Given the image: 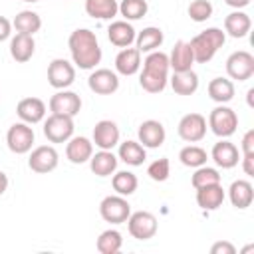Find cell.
I'll return each mask as SVG.
<instances>
[{"instance_id": "obj_1", "label": "cell", "mask_w": 254, "mask_h": 254, "mask_svg": "<svg viewBox=\"0 0 254 254\" xmlns=\"http://www.w3.org/2000/svg\"><path fill=\"white\" fill-rule=\"evenodd\" d=\"M67 46H69L71 60L79 69H93L101 62V48H99L97 36L87 28L73 30L69 34Z\"/></svg>"}, {"instance_id": "obj_2", "label": "cell", "mask_w": 254, "mask_h": 254, "mask_svg": "<svg viewBox=\"0 0 254 254\" xmlns=\"http://www.w3.org/2000/svg\"><path fill=\"white\" fill-rule=\"evenodd\" d=\"M169 56L163 52H149L143 62V71L139 77L141 87L147 93H161L169 81Z\"/></svg>"}, {"instance_id": "obj_3", "label": "cell", "mask_w": 254, "mask_h": 254, "mask_svg": "<svg viewBox=\"0 0 254 254\" xmlns=\"http://www.w3.org/2000/svg\"><path fill=\"white\" fill-rule=\"evenodd\" d=\"M226 34L220 28H206L204 32L196 34L189 44L192 48V56L196 64H208L214 54L224 46Z\"/></svg>"}, {"instance_id": "obj_4", "label": "cell", "mask_w": 254, "mask_h": 254, "mask_svg": "<svg viewBox=\"0 0 254 254\" xmlns=\"http://www.w3.org/2000/svg\"><path fill=\"white\" fill-rule=\"evenodd\" d=\"M208 127L216 137L226 139V137L234 135V131L238 127V115L234 113V109L226 107L224 103H218L208 115Z\"/></svg>"}, {"instance_id": "obj_5", "label": "cell", "mask_w": 254, "mask_h": 254, "mask_svg": "<svg viewBox=\"0 0 254 254\" xmlns=\"http://www.w3.org/2000/svg\"><path fill=\"white\" fill-rule=\"evenodd\" d=\"M44 135L50 143H67L73 137V117L52 113L44 123Z\"/></svg>"}, {"instance_id": "obj_6", "label": "cell", "mask_w": 254, "mask_h": 254, "mask_svg": "<svg viewBox=\"0 0 254 254\" xmlns=\"http://www.w3.org/2000/svg\"><path fill=\"white\" fill-rule=\"evenodd\" d=\"M99 214L105 222L111 224H121L129 218L131 214V204L127 202L125 196L121 194H109L99 202Z\"/></svg>"}, {"instance_id": "obj_7", "label": "cell", "mask_w": 254, "mask_h": 254, "mask_svg": "<svg viewBox=\"0 0 254 254\" xmlns=\"http://www.w3.org/2000/svg\"><path fill=\"white\" fill-rule=\"evenodd\" d=\"M127 222V228H129V234L137 240H149L157 234V228H159V222H157V216L147 212V210H137V212H131L129 218L125 220Z\"/></svg>"}, {"instance_id": "obj_8", "label": "cell", "mask_w": 254, "mask_h": 254, "mask_svg": "<svg viewBox=\"0 0 254 254\" xmlns=\"http://www.w3.org/2000/svg\"><path fill=\"white\" fill-rule=\"evenodd\" d=\"M226 73L230 79L246 81L254 75V56L246 50H238L226 60Z\"/></svg>"}, {"instance_id": "obj_9", "label": "cell", "mask_w": 254, "mask_h": 254, "mask_svg": "<svg viewBox=\"0 0 254 254\" xmlns=\"http://www.w3.org/2000/svg\"><path fill=\"white\" fill-rule=\"evenodd\" d=\"M6 145L16 155L28 153L32 149V145H34V129L24 121L10 125V129L6 133Z\"/></svg>"}, {"instance_id": "obj_10", "label": "cell", "mask_w": 254, "mask_h": 254, "mask_svg": "<svg viewBox=\"0 0 254 254\" xmlns=\"http://www.w3.org/2000/svg\"><path fill=\"white\" fill-rule=\"evenodd\" d=\"M75 79V67L64 60V58H56L50 62L48 65V83L56 89H65L73 83Z\"/></svg>"}, {"instance_id": "obj_11", "label": "cell", "mask_w": 254, "mask_h": 254, "mask_svg": "<svg viewBox=\"0 0 254 254\" xmlns=\"http://www.w3.org/2000/svg\"><path fill=\"white\" fill-rule=\"evenodd\" d=\"M179 137L187 143H198L206 135V119L200 113H187L179 121Z\"/></svg>"}, {"instance_id": "obj_12", "label": "cell", "mask_w": 254, "mask_h": 254, "mask_svg": "<svg viewBox=\"0 0 254 254\" xmlns=\"http://www.w3.org/2000/svg\"><path fill=\"white\" fill-rule=\"evenodd\" d=\"M58 151L52 147V145H40L36 147L32 153H30V159H28V167L34 171V173H40V175H46V173H52L56 167H58Z\"/></svg>"}, {"instance_id": "obj_13", "label": "cell", "mask_w": 254, "mask_h": 254, "mask_svg": "<svg viewBox=\"0 0 254 254\" xmlns=\"http://www.w3.org/2000/svg\"><path fill=\"white\" fill-rule=\"evenodd\" d=\"M81 109V97L75 91H67V89H60L58 93H54L50 97V111L52 113H60V115H69L75 117Z\"/></svg>"}, {"instance_id": "obj_14", "label": "cell", "mask_w": 254, "mask_h": 254, "mask_svg": "<svg viewBox=\"0 0 254 254\" xmlns=\"http://www.w3.org/2000/svg\"><path fill=\"white\" fill-rule=\"evenodd\" d=\"M87 85L97 95H111L119 89V77H117L115 71H111L107 67H101V69H95L87 77Z\"/></svg>"}, {"instance_id": "obj_15", "label": "cell", "mask_w": 254, "mask_h": 254, "mask_svg": "<svg viewBox=\"0 0 254 254\" xmlns=\"http://www.w3.org/2000/svg\"><path fill=\"white\" fill-rule=\"evenodd\" d=\"M137 137H139V143L145 147V149H157L165 143V127L161 121L157 119H147L139 125V131H137Z\"/></svg>"}, {"instance_id": "obj_16", "label": "cell", "mask_w": 254, "mask_h": 254, "mask_svg": "<svg viewBox=\"0 0 254 254\" xmlns=\"http://www.w3.org/2000/svg\"><path fill=\"white\" fill-rule=\"evenodd\" d=\"M93 143L103 151H111L119 143V127H117V123L111 121V119L97 121L95 127H93Z\"/></svg>"}, {"instance_id": "obj_17", "label": "cell", "mask_w": 254, "mask_h": 254, "mask_svg": "<svg viewBox=\"0 0 254 254\" xmlns=\"http://www.w3.org/2000/svg\"><path fill=\"white\" fill-rule=\"evenodd\" d=\"M16 113L24 123L34 125V123H40L46 117V103L40 97H24V99L18 101Z\"/></svg>"}, {"instance_id": "obj_18", "label": "cell", "mask_w": 254, "mask_h": 254, "mask_svg": "<svg viewBox=\"0 0 254 254\" xmlns=\"http://www.w3.org/2000/svg\"><path fill=\"white\" fill-rule=\"evenodd\" d=\"M192 64H194V56H192L190 44L185 40H179L175 44V48L171 50L169 67L173 71H189V69H192Z\"/></svg>"}, {"instance_id": "obj_19", "label": "cell", "mask_w": 254, "mask_h": 254, "mask_svg": "<svg viewBox=\"0 0 254 254\" xmlns=\"http://www.w3.org/2000/svg\"><path fill=\"white\" fill-rule=\"evenodd\" d=\"M210 157H212V161H214L220 169H232V167L238 165L240 153H238V149H236L234 143L222 139V141L214 143V147H212V151H210Z\"/></svg>"}, {"instance_id": "obj_20", "label": "cell", "mask_w": 254, "mask_h": 254, "mask_svg": "<svg viewBox=\"0 0 254 254\" xmlns=\"http://www.w3.org/2000/svg\"><path fill=\"white\" fill-rule=\"evenodd\" d=\"M135 36H137V32L127 20L111 22L109 28H107V38L117 48H129L135 42Z\"/></svg>"}, {"instance_id": "obj_21", "label": "cell", "mask_w": 254, "mask_h": 254, "mask_svg": "<svg viewBox=\"0 0 254 254\" xmlns=\"http://www.w3.org/2000/svg\"><path fill=\"white\" fill-rule=\"evenodd\" d=\"M93 155V143L87 137H71L65 147V157L73 165L87 163Z\"/></svg>"}, {"instance_id": "obj_22", "label": "cell", "mask_w": 254, "mask_h": 254, "mask_svg": "<svg viewBox=\"0 0 254 254\" xmlns=\"http://www.w3.org/2000/svg\"><path fill=\"white\" fill-rule=\"evenodd\" d=\"M224 202V189L220 183L196 189V204L202 210H216Z\"/></svg>"}, {"instance_id": "obj_23", "label": "cell", "mask_w": 254, "mask_h": 254, "mask_svg": "<svg viewBox=\"0 0 254 254\" xmlns=\"http://www.w3.org/2000/svg\"><path fill=\"white\" fill-rule=\"evenodd\" d=\"M228 198H230L232 206H236L240 210L248 208L252 204V200H254V187H252V183L244 181V179L234 181L230 185V189H228Z\"/></svg>"}, {"instance_id": "obj_24", "label": "cell", "mask_w": 254, "mask_h": 254, "mask_svg": "<svg viewBox=\"0 0 254 254\" xmlns=\"http://www.w3.org/2000/svg\"><path fill=\"white\" fill-rule=\"evenodd\" d=\"M252 28V20L246 12L234 10L224 18V34L230 38H244Z\"/></svg>"}, {"instance_id": "obj_25", "label": "cell", "mask_w": 254, "mask_h": 254, "mask_svg": "<svg viewBox=\"0 0 254 254\" xmlns=\"http://www.w3.org/2000/svg\"><path fill=\"white\" fill-rule=\"evenodd\" d=\"M141 67V52L137 48H123L115 58V69L121 75H135Z\"/></svg>"}, {"instance_id": "obj_26", "label": "cell", "mask_w": 254, "mask_h": 254, "mask_svg": "<svg viewBox=\"0 0 254 254\" xmlns=\"http://www.w3.org/2000/svg\"><path fill=\"white\" fill-rule=\"evenodd\" d=\"M34 50H36V42H34V36H28V34H16L12 40H10V56L24 64L28 62L32 56H34Z\"/></svg>"}, {"instance_id": "obj_27", "label": "cell", "mask_w": 254, "mask_h": 254, "mask_svg": "<svg viewBox=\"0 0 254 254\" xmlns=\"http://www.w3.org/2000/svg\"><path fill=\"white\" fill-rule=\"evenodd\" d=\"M89 169H91V173L97 175V177H109V175H113L115 169H117V157H115L111 151H103V149H101L99 153L91 155V159H89Z\"/></svg>"}, {"instance_id": "obj_28", "label": "cell", "mask_w": 254, "mask_h": 254, "mask_svg": "<svg viewBox=\"0 0 254 254\" xmlns=\"http://www.w3.org/2000/svg\"><path fill=\"white\" fill-rule=\"evenodd\" d=\"M171 87L177 95H192L198 89V75L189 69V71H175L171 77Z\"/></svg>"}, {"instance_id": "obj_29", "label": "cell", "mask_w": 254, "mask_h": 254, "mask_svg": "<svg viewBox=\"0 0 254 254\" xmlns=\"http://www.w3.org/2000/svg\"><path fill=\"white\" fill-rule=\"evenodd\" d=\"M165 36L161 32V28H155V26H149V28H143L137 36H135V42H137V50L143 54V52H155L157 48H161Z\"/></svg>"}, {"instance_id": "obj_30", "label": "cell", "mask_w": 254, "mask_h": 254, "mask_svg": "<svg viewBox=\"0 0 254 254\" xmlns=\"http://www.w3.org/2000/svg\"><path fill=\"white\" fill-rule=\"evenodd\" d=\"M85 12L97 20H111L119 12L117 0H85Z\"/></svg>"}, {"instance_id": "obj_31", "label": "cell", "mask_w": 254, "mask_h": 254, "mask_svg": "<svg viewBox=\"0 0 254 254\" xmlns=\"http://www.w3.org/2000/svg\"><path fill=\"white\" fill-rule=\"evenodd\" d=\"M206 91H208V97L212 101L228 103L234 97V83L230 79H226V77H214V79H210Z\"/></svg>"}, {"instance_id": "obj_32", "label": "cell", "mask_w": 254, "mask_h": 254, "mask_svg": "<svg viewBox=\"0 0 254 254\" xmlns=\"http://www.w3.org/2000/svg\"><path fill=\"white\" fill-rule=\"evenodd\" d=\"M12 26L16 28L18 34L34 36V34L40 32V28H42V18H40L36 12H32V10H22V12L16 14Z\"/></svg>"}, {"instance_id": "obj_33", "label": "cell", "mask_w": 254, "mask_h": 254, "mask_svg": "<svg viewBox=\"0 0 254 254\" xmlns=\"http://www.w3.org/2000/svg\"><path fill=\"white\" fill-rule=\"evenodd\" d=\"M119 159L131 167H139L147 159V153L139 141H123L119 145Z\"/></svg>"}, {"instance_id": "obj_34", "label": "cell", "mask_w": 254, "mask_h": 254, "mask_svg": "<svg viewBox=\"0 0 254 254\" xmlns=\"http://www.w3.org/2000/svg\"><path fill=\"white\" fill-rule=\"evenodd\" d=\"M111 185H113V190H115L117 194L129 196V194H133V192L137 190L139 181H137V177H135L131 171H119V173L113 175Z\"/></svg>"}, {"instance_id": "obj_35", "label": "cell", "mask_w": 254, "mask_h": 254, "mask_svg": "<svg viewBox=\"0 0 254 254\" xmlns=\"http://www.w3.org/2000/svg\"><path fill=\"white\" fill-rule=\"evenodd\" d=\"M179 159H181V163H183L185 167L196 169V167L206 165L208 155H206V151H204L202 147H198V145H187V147H183V149L179 151Z\"/></svg>"}, {"instance_id": "obj_36", "label": "cell", "mask_w": 254, "mask_h": 254, "mask_svg": "<svg viewBox=\"0 0 254 254\" xmlns=\"http://www.w3.org/2000/svg\"><path fill=\"white\" fill-rule=\"evenodd\" d=\"M121 244H123V238H121V232L109 228V230H103L95 242L97 250L101 254H117L121 250Z\"/></svg>"}, {"instance_id": "obj_37", "label": "cell", "mask_w": 254, "mask_h": 254, "mask_svg": "<svg viewBox=\"0 0 254 254\" xmlns=\"http://www.w3.org/2000/svg\"><path fill=\"white\" fill-rule=\"evenodd\" d=\"M149 10L147 0H121L119 4V14L129 22L133 20H141Z\"/></svg>"}, {"instance_id": "obj_38", "label": "cell", "mask_w": 254, "mask_h": 254, "mask_svg": "<svg viewBox=\"0 0 254 254\" xmlns=\"http://www.w3.org/2000/svg\"><path fill=\"white\" fill-rule=\"evenodd\" d=\"M190 183H192V187H194V189H200V187H206V185L220 183V175H218V171H216V169L202 165V167H196V171H194V175H192Z\"/></svg>"}, {"instance_id": "obj_39", "label": "cell", "mask_w": 254, "mask_h": 254, "mask_svg": "<svg viewBox=\"0 0 254 254\" xmlns=\"http://www.w3.org/2000/svg\"><path fill=\"white\" fill-rule=\"evenodd\" d=\"M187 12H189V16H190L192 22H206L212 16L214 8H212V4L208 0H192L189 4V10Z\"/></svg>"}, {"instance_id": "obj_40", "label": "cell", "mask_w": 254, "mask_h": 254, "mask_svg": "<svg viewBox=\"0 0 254 254\" xmlns=\"http://www.w3.org/2000/svg\"><path fill=\"white\" fill-rule=\"evenodd\" d=\"M147 175H149L153 181H157V183L167 181L169 175H171V163H169V159H167V157H161V159L153 161V163L147 167Z\"/></svg>"}, {"instance_id": "obj_41", "label": "cell", "mask_w": 254, "mask_h": 254, "mask_svg": "<svg viewBox=\"0 0 254 254\" xmlns=\"http://www.w3.org/2000/svg\"><path fill=\"white\" fill-rule=\"evenodd\" d=\"M210 254H236V248L226 240H218L210 246Z\"/></svg>"}, {"instance_id": "obj_42", "label": "cell", "mask_w": 254, "mask_h": 254, "mask_svg": "<svg viewBox=\"0 0 254 254\" xmlns=\"http://www.w3.org/2000/svg\"><path fill=\"white\" fill-rule=\"evenodd\" d=\"M242 155H254V129H248L242 137Z\"/></svg>"}, {"instance_id": "obj_43", "label": "cell", "mask_w": 254, "mask_h": 254, "mask_svg": "<svg viewBox=\"0 0 254 254\" xmlns=\"http://www.w3.org/2000/svg\"><path fill=\"white\" fill-rule=\"evenodd\" d=\"M10 34H12V22H10L8 18L0 16V42L8 40V38H10Z\"/></svg>"}, {"instance_id": "obj_44", "label": "cell", "mask_w": 254, "mask_h": 254, "mask_svg": "<svg viewBox=\"0 0 254 254\" xmlns=\"http://www.w3.org/2000/svg\"><path fill=\"white\" fill-rule=\"evenodd\" d=\"M242 169L248 177L254 175V155H242Z\"/></svg>"}, {"instance_id": "obj_45", "label": "cell", "mask_w": 254, "mask_h": 254, "mask_svg": "<svg viewBox=\"0 0 254 254\" xmlns=\"http://www.w3.org/2000/svg\"><path fill=\"white\" fill-rule=\"evenodd\" d=\"M230 8H234V10H240V8H246L248 4H250V0H224Z\"/></svg>"}, {"instance_id": "obj_46", "label": "cell", "mask_w": 254, "mask_h": 254, "mask_svg": "<svg viewBox=\"0 0 254 254\" xmlns=\"http://www.w3.org/2000/svg\"><path fill=\"white\" fill-rule=\"evenodd\" d=\"M6 189H8V177H6V173L0 171V196L6 192Z\"/></svg>"}, {"instance_id": "obj_47", "label": "cell", "mask_w": 254, "mask_h": 254, "mask_svg": "<svg viewBox=\"0 0 254 254\" xmlns=\"http://www.w3.org/2000/svg\"><path fill=\"white\" fill-rule=\"evenodd\" d=\"M252 95H254V89H248V105L252 107L254 103H252Z\"/></svg>"}, {"instance_id": "obj_48", "label": "cell", "mask_w": 254, "mask_h": 254, "mask_svg": "<svg viewBox=\"0 0 254 254\" xmlns=\"http://www.w3.org/2000/svg\"><path fill=\"white\" fill-rule=\"evenodd\" d=\"M20 2H40V0H20Z\"/></svg>"}]
</instances>
